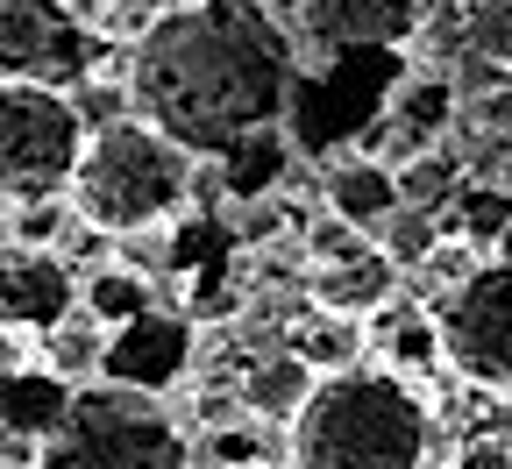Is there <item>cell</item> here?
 I'll list each match as a JSON object with an SVG mask.
<instances>
[{
    "label": "cell",
    "mask_w": 512,
    "mask_h": 469,
    "mask_svg": "<svg viewBox=\"0 0 512 469\" xmlns=\"http://www.w3.org/2000/svg\"><path fill=\"white\" fill-rule=\"evenodd\" d=\"M292 93L299 36L264 0H185L128 43V114L200 164L285 128Z\"/></svg>",
    "instance_id": "obj_1"
},
{
    "label": "cell",
    "mask_w": 512,
    "mask_h": 469,
    "mask_svg": "<svg viewBox=\"0 0 512 469\" xmlns=\"http://www.w3.org/2000/svg\"><path fill=\"white\" fill-rule=\"evenodd\" d=\"M434 413L413 377L399 370H335L313 377L306 406L285 427L292 469H427Z\"/></svg>",
    "instance_id": "obj_2"
},
{
    "label": "cell",
    "mask_w": 512,
    "mask_h": 469,
    "mask_svg": "<svg viewBox=\"0 0 512 469\" xmlns=\"http://www.w3.org/2000/svg\"><path fill=\"white\" fill-rule=\"evenodd\" d=\"M192 171H200V157H185L171 136H157L150 121L121 114V121H100L86 136L79 171H72V185H64V207H72L79 228L121 242V235L178 221L185 199H192Z\"/></svg>",
    "instance_id": "obj_3"
},
{
    "label": "cell",
    "mask_w": 512,
    "mask_h": 469,
    "mask_svg": "<svg viewBox=\"0 0 512 469\" xmlns=\"http://www.w3.org/2000/svg\"><path fill=\"white\" fill-rule=\"evenodd\" d=\"M36 455L43 469H192V441L164 398L107 377L72 391V413Z\"/></svg>",
    "instance_id": "obj_4"
},
{
    "label": "cell",
    "mask_w": 512,
    "mask_h": 469,
    "mask_svg": "<svg viewBox=\"0 0 512 469\" xmlns=\"http://www.w3.org/2000/svg\"><path fill=\"white\" fill-rule=\"evenodd\" d=\"M86 114L72 93L0 79V207H36V199H64L86 150Z\"/></svg>",
    "instance_id": "obj_5"
},
{
    "label": "cell",
    "mask_w": 512,
    "mask_h": 469,
    "mask_svg": "<svg viewBox=\"0 0 512 469\" xmlns=\"http://www.w3.org/2000/svg\"><path fill=\"white\" fill-rule=\"evenodd\" d=\"M441 370L477 391H512V263H477V271L441 292L434 306Z\"/></svg>",
    "instance_id": "obj_6"
},
{
    "label": "cell",
    "mask_w": 512,
    "mask_h": 469,
    "mask_svg": "<svg viewBox=\"0 0 512 469\" xmlns=\"http://www.w3.org/2000/svg\"><path fill=\"white\" fill-rule=\"evenodd\" d=\"M0 79L79 93L93 79V29L64 0H0Z\"/></svg>",
    "instance_id": "obj_7"
},
{
    "label": "cell",
    "mask_w": 512,
    "mask_h": 469,
    "mask_svg": "<svg viewBox=\"0 0 512 469\" xmlns=\"http://www.w3.org/2000/svg\"><path fill=\"white\" fill-rule=\"evenodd\" d=\"M79 313V271L64 249L43 242H0V327L8 334H50Z\"/></svg>",
    "instance_id": "obj_8"
},
{
    "label": "cell",
    "mask_w": 512,
    "mask_h": 469,
    "mask_svg": "<svg viewBox=\"0 0 512 469\" xmlns=\"http://www.w3.org/2000/svg\"><path fill=\"white\" fill-rule=\"evenodd\" d=\"M185 370H192V320L150 306V313H136L128 327H107V356H100V377L107 384H128V391L164 398Z\"/></svg>",
    "instance_id": "obj_9"
},
{
    "label": "cell",
    "mask_w": 512,
    "mask_h": 469,
    "mask_svg": "<svg viewBox=\"0 0 512 469\" xmlns=\"http://www.w3.org/2000/svg\"><path fill=\"white\" fill-rule=\"evenodd\" d=\"M420 0H299V43L320 57L392 50L420 36Z\"/></svg>",
    "instance_id": "obj_10"
},
{
    "label": "cell",
    "mask_w": 512,
    "mask_h": 469,
    "mask_svg": "<svg viewBox=\"0 0 512 469\" xmlns=\"http://www.w3.org/2000/svg\"><path fill=\"white\" fill-rule=\"evenodd\" d=\"M399 263L384 256L377 242H363V249H349V256H335V263H313V278H306V299L320 306V313H342V320H377L384 306L399 299Z\"/></svg>",
    "instance_id": "obj_11"
},
{
    "label": "cell",
    "mask_w": 512,
    "mask_h": 469,
    "mask_svg": "<svg viewBox=\"0 0 512 469\" xmlns=\"http://www.w3.org/2000/svg\"><path fill=\"white\" fill-rule=\"evenodd\" d=\"M320 199H328V214H335V221H349V228H363V235H377L384 221L406 207L399 171L384 164V157H370V150L335 157V164H328V178H320Z\"/></svg>",
    "instance_id": "obj_12"
},
{
    "label": "cell",
    "mask_w": 512,
    "mask_h": 469,
    "mask_svg": "<svg viewBox=\"0 0 512 469\" xmlns=\"http://www.w3.org/2000/svg\"><path fill=\"white\" fill-rule=\"evenodd\" d=\"M72 391H79V384H64V377L43 370V363L0 370V434L43 448V441L64 427V413H72Z\"/></svg>",
    "instance_id": "obj_13"
},
{
    "label": "cell",
    "mask_w": 512,
    "mask_h": 469,
    "mask_svg": "<svg viewBox=\"0 0 512 469\" xmlns=\"http://www.w3.org/2000/svg\"><path fill=\"white\" fill-rule=\"evenodd\" d=\"M306 391H313V370L292 356V349H271V356H256L235 384V406L249 420H271V427H292V413L306 406Z\"/></svg>",
    "instance_id": "obj_14"
},
{
    "label": "cell",
    "mask_w": 512,
    "mask_h": 469,
    "mask_svg": "<svg viewBox=\"0 0 512 469\" xmlns=\"http://www.w3.org/2000/svg\"><path fill=\"white\" fill-rule=\"evenodd\" d=\"M448 15V36H456L463 57L491 64V72H512V0H456Z\"/></svg>",
    "instance_id": "obj_15"
},
{
    "label": "cell",
    "mask_w": 512,
    "mask_h": 469,
    "mask_svg": "<svg viewBox=\"0 0 512 469\" xmlns=\"http://www.w3.org/2000/svg\"><path fill=\"white\" fill-rule=\"evenodd\" d=\"M285 349L313 370V377H335V370H356L363 356V320H342V313H306L292 334H285Z\"/></svg>",
    "instance_id": "obj_16"
},
{
    "label": "cell",
    "mask_w": 512,
    "mask_h": 469,
    "mask_svg": "<svg viewBox=\"0 0 512 469\" xmlns=\"http://www.w3.org/2000/svg\"><path fill=\"white\" fill-rule=\"evenodd\" d=\"M43 342H50V356H43V370H57L64 384H93L100 377V356H107V327L79 306L72 320H57L50 334H43Z\"/></svg>",
    "instance_id": "obj_17"
},
{
    "label": "cell",
    "mask_w": 512,
    "mask_h": 469,
    "mask_svg": "<svg viewBox=\"0 0 512 469\" xmlns=\"http://www.w3.org/2000/svg\"><path fill=\"white\" fill-rule=\"evenodd\" d=\"M79 306H86L100 327H128L136 313H150L157 299H150V278H143V271H121V263H107V271L79 278Z\"/></svg>",
    "instance_id": "obj_18"
},
{
    "label": "cell",
    "mask_w": 512,
    "mask_h": 469,
    "mask_svg": "<svg viewBox=\"0 0 512 469\" xmlns=\"http://www.w3.org/2000/svg\"><path fill=\"white\" fill-rule=\"evenodd\" d=\"M448 469H512V441L505 434H477V441H463L456 455H448Z\"/></svg>",
    "instance_id": "obj_19"
},
{
    "label": "cell",
    "mask_w": 512,
    "mask_h": 469,
    "mask_svg": "<svg viewBox=\"0 0 512 469\" xmlns=\"http://www.w3.org/2000/svg\"><path fill=\"white\" fill-rule=\"evenodd\" d=\"M491 263H512V221L498 228V256H491Z\"/></svg>",
    "instance_id": "obj_20"
},
{
    "label": "cell",
    "mask_w": 512,
    "mask_h": 469,
    "mask_svg": "<svg viewBox=\"0 0 512 469\" xmlns=\"http://www.w3.org/2000/svg\"><path fill=\"white\" fill-rule=\"evenodd\" d=\"M214 469H278V462H264V455H256V462H214Z\"/></svg>",
    "instance_id": "obj_21"
},
{
    "label": "cell",
    "mask_w": 512,
    "mask_h": 469,
    "mask_svg": "<svg viewBox=\"0 0 512 469\" xmlns=\"http://www.w3.org/2000/svg\"><path fill=\"white\" fill-rule=\"evenodd\" d=\"M0 469H22V462H8V448H0Z\"/></svg>",
    "instance_id": "obj_22"
}]
</instances>
